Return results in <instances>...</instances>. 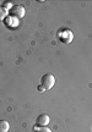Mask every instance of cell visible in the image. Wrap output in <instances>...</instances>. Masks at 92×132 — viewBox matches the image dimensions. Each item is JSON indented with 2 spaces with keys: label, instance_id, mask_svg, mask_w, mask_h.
<instances>
[{
  "label": "cell",
  "instance_id": "obj_1",
  "mask_svg": "<svg viewBox=\"0 0 92 132\" xmlns=\"http://www.w3.org/2000/svg\"><path fill=\"white\" fill-rule=\"evenodd\" d=\"M55 85V77L52 73H45L42 76L41 78V86L44 88V90H49L52 89Z\"/></svg>",
  "mask_w": 92,
  "mask_h": 132
},
{
  "label": "cell",
  "instance_id": "obj_2",
  "mask_svg": "<svg viewBox=\"0 0 92 132\" xmlns=\"http://www.w3.org/2000/svg\"><path fill=\"white\" fill-rule=\"evenodd\" d=\"M58 38L59 40L64 43V44H70L74 39V34L70 29H62L58 34Z\"/></svg>",
  "mask_w": 92,
  "mask_h": 132
},
{
  "label": "cell",
  "instance_id": "obj_3",
  "mask_svg": "<svg viewBox=\"0 0 92 132\" xmlns=\"http://www.w3.org/2000/svg\"><path fill=\"white\" fill-rule=\"evenodd\" d=\"M25 14H26V10L24 5H14L12 9L9 11V16H12L16 19H22Z\"/></svg>",
  "mask_w": 92,
  "mask_h": 132
},
{
  "label": "cell",
  "instance_id": "obj_4",
  "mask_svg": "<svg viewBox=\"0 0 92 132\" xmlns=\"http://www.w3.org/2000/svg\"><path fill=\"white\" fill-rule=\"evenodd\" d=\"M49 123V116L47 114H41L37 116V120H36V125L39 126V127H43V126H47Z\"/></svg>",
  "mask_w": 92,
  "mask_h": 132
},
{
  "label": "cell",
  "instance_id": "obj_5",
  "mask_svg": "<svg viewBox=\"0 0 92 132\" xmlns=\"http://www.w3.org/2000/svg\"><path fill=\"white\" fill-rule=\"evenodd\" d=\"M4 22H5V24H6V27H10V28H15V27L19 26V19L12 17V16H7V17L4 20Z\"/></svg>",
  "mask_w": 92,
  "mask_h": 132
},
{
  "label": "cell",
  "instance_id": "obj_6",
  "mask_svg": "<svg viewBox=\"0 0 92 132\" xmlns=\"http://www.w3.org/2000/svg\"><path fill=\"white\" fill-rule=\"evenodd\" d=\"M10 125L6 120H0V132H9Z\"/></svg>",
  "mask_w": 92,
  "mask_h": 132
},
{
  "label": "cell",
  "instance_id": "obj_7",
  "mask_svg": "<svg viewBox=\"0 0 92 132\" xmlns=\"http://www.w3.org/2000/svg\"><path fill=\"white\" fill-rule=\"evenodd\" d=\"M7 16H9V11H7V10H5L3 6H0V22H1V21H4Z\"/></svg>",
  "mask_w": 92,
  "mask_h": 132
},
{
  "label": "cell",
  "instance_id": "obj_8",
  "mask_svg": "<svg viewBox=\"0 0 92 132\" xmlns=\"http://www.w3.org/2000/svg\"><path fill=\"white\" fill-rule=\"evenodd\" d=\"M34 132H52L47 126H43V127H39V126H36L34 127Z\"/></svg>",
  "mask_w": 92,
  "mask_h": 132
},
{
  "label": "cell",
  "instance_id": "obj_9",
  "mask_svg": "<svg viewBox=\"0 0 92 132\" xmlns=\"http://www.w3.org/2000/svg\"><path fill=\"white\" fill-rule=\"evenodd\" d=\"M12 3H10V1H6V3H4V5H3V7H4L5 10H7V11H10V10L12 9Z\"/></svg>",
  "mask_w": 92,
  "mask_h": 132
},
{
  "label": "cell",
  "instance_id": "obj_10",
  "mask_svg": "<svg viewBox=\"0 0 92 132\" xmlns=\"http://www.w3.org/2000/svg\"><path fill=\"white\" fill-rule=\"evenodd\" d=\"M38 90H39V92H44V88H43V87H42L41 85H39V86H38Z\"/></svg>",
  "mask_w": 92,
  "mask_h": 132
}]
</instances>
